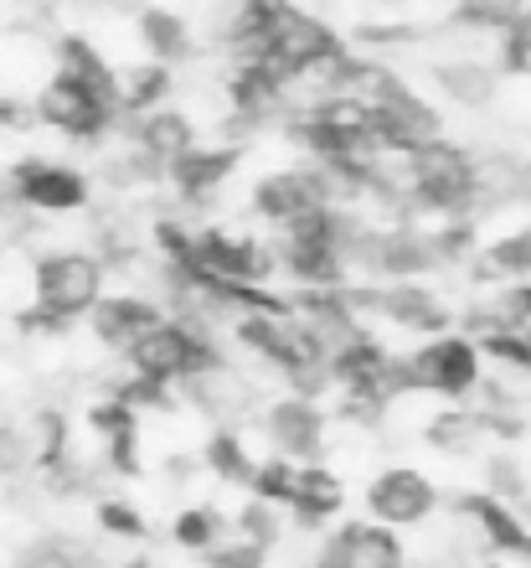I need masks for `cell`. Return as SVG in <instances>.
Listing matches in <instances>:
<instances>
[{
  "instance_id": "7402d4cb",
  "label": "cell",
  "mask_w": 531,
  "mask_h": 568,
  "mask_svg": "<svg viewBox=\"0 0 531 568\" xmlns=\"http://www.w3.org/2000/svg\"><path fill=\"white\" fill-rule=\"evenodd\" d=\"M474 346H480V357H496L506 367H517V373H531V331H490Z\"/></svg>"
},
{
  "instance_id": "5b68a950",
  "label": "cell",
  "mask_w": 531,
  "mask_h": 568,
  "mask_svg": "<svg viewBox=\"0 0 531 568\" xmlns=\"http://www.w3.org/2000/svg\"><path fill=\"white\" fill-rule=\"evenodd\" d=\"M6 192L31 217H73L89 207L93 181L68 161H47V155H21L6 165Z\"/></svg>"
},
{
  "instance_id": "8fae6325",
  "label": "cell",
  "mask_w": 531,
  "mask_h": 568,
  "mask_svg": "<svg viewBox=\"0 0 531 568\" xmlns=\"http://www.w3.org/2000/svg\"><path fill=\"white\" fill-rule=\"evenodd\" d=\"M346 511V476L336 465H299L295 476V501H289V523L299 532H325Z\"/></svg>"
},
{
  "instance_id": "277c9868",
  "label": "cell",
  "mask_w": 531,
  "mask_h": 568,
  "mask_svg": "<svg viewBox=\"0 0 531 568\" xmlns=\"http://www.w3.org/2000/svg\"><path fill=\"white\" fill-rule=\"evenodd\" d=\"M361 507H367V523L398 532V527H423L439 517L443 491L439 480L418 470V465H377L361 486Z\"/></svg>"
},
{
  "instance_id": "9a60e30c",
  "label": "cell",
  "mask_w": 531,
  "mask_h": 568,
  "mask_svg": "<svg viewBox=\"0 0 531 568\" xmlns=\"http://www.w3.org/2000/svg\"><path fill=\"white\" fill-rule=\"evenodd\" d=\"M258 460H264V455H253V445H248V434L243 429H233V424H212L207 445H202V470H207L217 486H227V491H253Z\"/></svg>"
},
{
  "instance_id": "603a6c76",
  "label": "cell",
  "mask_w": 531,
  "mask_h": 568,
  "mask_svg": "<svg viewBox=\"0 0 531 568\" xmlns=\"http://www.w3.org/2000/svg\"><path fill=\"white\" fill-rule=\"evenodd\" d=\"M119 568H165V564H155V558H124Z\"/></svg>"
},
{
  "instance_id": "ffe728a7",
  "label": "cell",
  "mask_w": 531,
  "mask_h": 568,
  "mask_svg": "<svg viewBox=\"0 0 531 568\" xmlns=\"http://www.w3.org/2000/svg\"><path fill=\"white\" fill-rule=\"evenodd\" d=\"M93 527L104 538H119V542H145L150 538V517L134 507L130 496H99L93 501Z\"/></svg>"
},
{
  "instance_id": "5bb4252c",
  "label": "cell",
  "mask_w": 531,
  "mask_h": 568,
  "mask_svg": "<svg viewBox=\"0 0 531 568\" xmlns=\"http://www.w3.org/2000/svg\"><path fill=\"white\" fill-rule=\"evenodd\" d=\"M58 73L73 78L78 89L99 93L119 109V62H109V52L83 31H62L58 37Z\"/></svg>"
},
{
  "instance_id": "3957f363",
  "label": "cell",
  "mask_w": 531,
  "mask_h": 568,
  "mask_svg": "<svg viewBox=\"0 0 531 568\" xmlns=\"http://www.w3.org/2000/svg\"><path fill=\"white\" fill-rule=\"evenodd\" d=\"M480 346L464 331H449V336H433V342L402 352V367H408V388L423 393V398H443V404H459L480 388Z\"/></svg>"
},
{
  "instance_id": "e0dca14e",
  "label": "cell",
  "mask_w": 531,
  "mask_h": 568,
  "mask_svg": "<svg viewBox=\"0 0 531 568\" xmlns=\"http://www.w3.org/2000/svg\"><path fill=\"white\" fill-rule=\"evenodd\" d=\"M227 538H233V511H222L217 501H192V507H181L171 517V542L181 554L212 558Z\"/></svg>"
},
{
  "instance_id": "ac0fdd59",
  "label": "cell",
  "mask_w": 531,
  "mask_h": 568,
  "mask_svg": "<svg viewBox=\"0 0 531 568\" xmlns=\"http://www.w3.org/2000/svg\"><path fill=\"white\" fill-rule=\"evenodd\" d=\"M474 274H480V280H501V284H531V227L490 239L486 248H480Z\"/></svg>"
},
{
  "instance_id": "6da1fadb",
  "label": "cell",
  "mask_w": 531,
  "mask_h": 568,
  "mask_svg": "<svg viewBox=\"0 0 531 568\" xmlns=\"http://www.w3.org/2000/svg\"><path fill=\"white\" fill-rule=\"evenodd\" d=\"M109 295V270L93 248H58L31 258V305L73 331Z\"/></svg>"
},
{
  "instance_id": "7c38bea8",
  "label": "cell",
  "mask_w": 531,
  "mask_h": 568,
  "mask_svg": "<svg viewBox=\"0 0 531 568\" xmlns=\"http://www.w3.org/2000/svg\"><path fill=\"white\" fill-rule=\"evenodd\" d=\"M130 27H134V42L145 47V58L165 62V68H181L186 58L202 52L192 21L181 11H171V6H140V11L130 16Z\"/></svg>"
},
{
  "instance_id": "9c48e42d",
  "label": "cell",
  "mask_w": 531,
  "mask_h": 568,
  "mask_svg": "<svg viewBox=\"0 0 531 568\" xmlns=\"http://www.w3.org/2000/svg\"><path fill=\"white\" fill-rule=\"evenodd\" d=\"M237 165H243V150L237 145H222V140H207V145H196L192 155H181L171 171H165V186L176 196L181 207H202L212 196L237 176Z\"/></svg>"
},
{
  "instance_id": "4fadbf2b",
  "label": "cell",
  "mask_w": 531,
  "mask_h": 568,
  "mask_svg": "<svg viewBox=\"0 0 531 568\" xmlns=\"http://www.w3.org/2000/svg\"><path fill=\"white\" fill-rule=\"evenodd\" d=\"M455 517H464L470 527H480V538L496 548V554L511 558H531V532L517 511L506 507L496 491H464L455 496Z\"/></svg>"
},
{
  "instance_id": "30bf717a",
  "label": "cell",
  "mask_w": 531,
  "mask_h": 568,
  "mask_svg": "<svg viewBox=\"0 0 531 568\" xmlns=\"http://www.w3.org/2000/svg\"><path fill=\"white\" fill-rule=\"evenodd\" d=\"M196 114L192 109H181V104H171V109H155V114H145V120H130L124 124V140H130L140 155H145L155 171H171V165L181 161V155H192L202 140H196Z\"/></svg>"
},
{
  "instance_id": "2e32d148",
  "label": "cell",
  "mask_w": 531,
  "mask_h": 568,
  "mask_svg": "<svg viewBox=\"0 0 531 568\" xmlns=\"http://www.w3.org/2000/svg\"><path fill=\"white\" fill-rule=\"evenodd\" d=\"M171 99H176V68L150 58L119 68V114L124 120H145L155 109H171Z\"/></svg>"
},
{
  "instance_id": "7a4b0ae2",
  "label": "cell",
  "mask_w": 531,
  "mask_h": 568,
  "mask_svg": "<svg viewBox=\"0 0 531 568\" xmlns=\"http://www.w3.org/2000/svg\"><path fill=\"white\" fill-rule=\"evenodd\" d=\"M336 202H340L336 181L315 161L274 165V171H264V176L253 181V192H248V212L258 223L274 227V233L305 223L310 212H325V207H336Z\"/></svg>"
},
{
  "instance_id": "44dd1931",
  "label": "cell",
  "mask_w": 531,
  "mask_h": 568,
  "mask_svg": "<svg viewBox=\"0 0 531 568\" xmlns=\"http://www.w3.org/2000/svg\"><path fill=\"white\" fill-rule=\"evenodd\" d=\"M295 476H299L295 460H284V455H264L248 496H258V501L274 507V511H289V501H295Z\"/></svg>"
},
{
  "instance_id": "52a82bcc",
  "label": "cell",
  "mask_w": 531,
  "mask_h": 568,
  "mask_svg": "<svg viewBox=\"0 0 531 568\" xmlns=\"http://www.w3.org/2000/svg\"><path fill=\"white\" fill-rule=\"evenodd\" d=\"M258 429L268 439V455H284L295 465H325V455H330V408L320 398L279 393L274 404H264Z\"/></svg>"
},
{
  "instance_id": "8992f818",
  "label": "cell",
  "mask_w": 531,
  "mask_h": 568,
  "mask_svg": "<svg viewBox=\"0 0 531 568\" xmlns=\"http://www.w3.org/2000/svg\"><path fill=\"white\" fill-rule=\"evenodd\" d=\"M31 114H37V124L58 130L62 140H78V145H104V140H114L124 130V114L109 99L78 89L73 78L62 73H52V83L31 99Z\"/></svg>"
},
{
  "instance_id": "d6986e66",
  "label": "cell",
  "mask_w": 531,
  "mask_h": 568,
  "mask_svg": "<svg viewBox=\"0 0 531 568\" xmlns=\"http://www.w3.org/2000/svg\"><path fill=\"white\" fill-rule=\"evenodd\" d=\"M433 83H439V93H449L455 104H490L496 99V68H486V62L474 58H449L433 68Z\"/></svg>"
},
{
  "instance_id": "ba28073f",
  "label": "cell",
  "mask_w": 531,
  "mask_h": 568,
  "mask_svg": "<svg viewBox=\"0 0 531 568\" xmlns=\"http://www.w3.org/2000/svg\"><path fill=\"white\" fill-rule=\"evenodd\" d=\"M165 305L161 295H145V290H109L104 300H99V311L89 315V331H93V342L109 346V352H130L145 331H155L165 321Z\"/></svg>"
}]
</instances>
